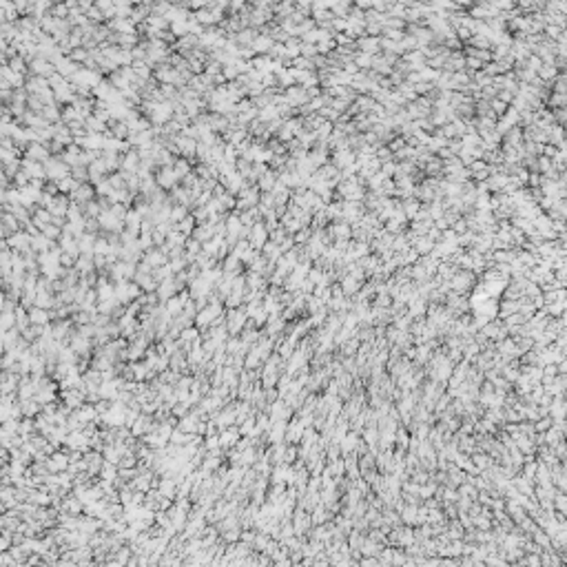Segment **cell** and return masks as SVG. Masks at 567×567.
I'll return each instance as SVG.
<instances>
[{
	"mask_svg": "<svg viewBox=\"0 0 567 567\" xmlns=\"http://www.w3.org/2000/svg\"><path fill=\"white\" fill-rule=\"evenodd\" d=\"M246 308H230L228 312V321H226V328H228V335L230 337H237L244 328H246Z\"/></svg>",
	"mask_w": 567,
	"mask_h": 567,
	"instance_id": "cell-1",
	"label": "cell"
},
{
	"mask_svg": "<svg viewBox=\"0 0 567 567\" xmlns=\"http://www.w3.org/2000/svg\"><path fill=\"white\" fill-rule=\"evenodd\" d=\"M45 463H47V467H49V472L58 474V472L69 470V465H71V457H69L67 452H58V450H55L51 457L45 461Z\"/></svg>",
	"mask_w": 567,
	"mask_h": 567,
	"instance_id": "cell-2",
	"label": "cell"
},
{
	"mask_svg": "<svg viewBox=\"0 0 567 567\" xmlns=\"http://www.w3.org/2000/svg\"><path fill=\"white\" fill-rule=\"evenodd\" d=\"M240 437H242L240 428H224L220 432V445L224 447V450H228V447H233V445L240 443Z\"/></svg>",
	"mask_w": 567,
	"mask_h": 567,
	"instance_id": "cell-3",
	"label": "cell"
},
{
	"mask_svg": "<svg viewBox=\"0 0 567 567\" xmlns=\"http://www.w3.org/2000/svg\"><path fill=\"white\" fill-rule=\"evenodd\" d=\"M178 290H180V286H178V282H175V279H164V282L158 286L155 292H158V297L162 299V302H166V299H171Z\"/></svg>",
	"mask_w": 567,
	"mask_h": 567,
	"instance_id": "cell-4",
	"label": "cell"
},
{
	"mask_svg": "<svg viewBox=\"0 0 567 567\" xmlns=\"http://www.w3.org/2000/svg\"><path fill=\"white\" fill-rule=\"evenodd\" d=\"M29 319H31V324H36V326H47L49 319H51V315H49L47 308L31 306L29 308Z\"/></svg>",
	"mask_w": 567,
	"mask_h": 567,
	"instance_id": "cell-5",
	"label": "cell"
},
{
	"mask_svg": "<svg viewBox=\"0 0 567 567\" xmlns=\"http://www.w3.org/2000/svg\"><path fill=\"white\" fill-rule=\"evenodd\" d=\"M135 275V268H133L131 264H118L115 268H113V277L120 282V279H127V277H133Z\"/></svg>",
	"mask_w": 567,
	"mask_h": 567,
	"instance_id": "cell-6",
	"label": "cell"
},
{
	"mask_svg": "<svg viewBox=\"0 0 567 567\" xmlns=\"http://www.w3.org/2000/svg\"><path fill=\"white\" fill-rule=\"evenodd\" d=\"M78 268H80V272H85V275H87V272L93 268V262H91L89 257H82V260L78 262Z\"/></svg>",
	"mask_w": 567,
	"mask_h": 567,
	"instance_id": "cell-7",
	"label": "cell"
},
{
	"mask_svg": "<svg viewBox=\"0 0 567 567\" xmlns=\"http://www.w3.org/2000/svg\"><path fill=\"white\" fill-rule=\"evenodd\" d=\"M164 262V257L160 255V253H153V255H149V264H162Z\"/></svg>",
	"mask_w": 567,
	"mask_h": 567,
	"instance_id": "cell-8",
	"label": "cell"
},
{
	"mask_svg": "<svg viewBox=\"0 0 567 567\" xmlns=\"http://www.w3.org/2000/svg\"><path fill=\"white\" fill-rule=\"evenodd\" d=\"M299 428H302V425H299ZM299 428H290L288 430V441H295L299 437Z\"/></svg>",
	"mask_w": 567,
	"mask_h": 567,
	"instance_id": "cell-9",
	"label": "cell"
},
{
	"mask_svg": "<svg viewBox=\"0 0 567 567\" xmlns=\"http://www.w3.org/2000/svg\"><path fill=\"white\" fill-rule=\"evenodd\" d=\"M95 248H97V253H109V246L104 242H97L95 244Z\"/></svg>",
	"mask_w": 567,
	"mask_h": 567,
	"instance_id": "cell-10",
	"label": "cell"
}]
</instances>
